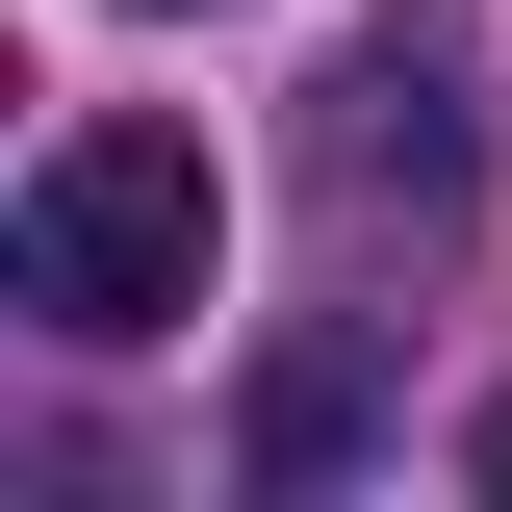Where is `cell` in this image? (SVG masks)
<instances>
[{
	"label": "cell",
	"mask_w": 512,
	"mask_h": 512,
	"mask_svg": "<svg viewBox=\"0 0 512 512\" xmlns=\"http://www.w3.org/2000/svg\"><path fill=\"white\" fill-rule=\"evenodd\" d=\"M205 256H231V205H205L180 128H52L26 154V308L77 333V359H128V333H205Z\"/></svg>",
	"instance_id": "1"
},
{
	"label": "cell",
	"mask_w": 512,
	"mask_h": 512,
	"mask_svg": "<svg viewBox=\"0 0 512 512\" xmlns=\"http://www.w3.org/2000/svg\"><path fill=\"white\" fill-rule=\"evenodd\" d=\"M308 205L359 256H436L461 205H487V26H359V52L308 77Z\"/></svg>",
	"instance_id": "2"
},
{
	"label": "cell",
	"mask_w": 512,
	"mask_h": 512,
	"mask_svg": "<svg viewBox=\"0 0 512 512\" xmlns=\"http://www.w3.org/2000/svg\"><path fill=\"white\" fill-rule=\"evenodd\" d=\"M256 461H282V487H308V461H359V359H282V384H256Z\"/></svg>",
	"instance_id": "3"
},
{
	"label": "cell",
	"mask_w": 512,
	"mask_h": 512,
	"mask_svg": "<svg viewBox=\"0 0 512 512\" xmlns=\"http://www.w3.org/2000/svg\"><path fill=\"white\" fill-rule=\"evenodd\" d=\"M487 487H512V410H487Z\"/></svg>",
	"instance_id": "4"
}]
</instances>
